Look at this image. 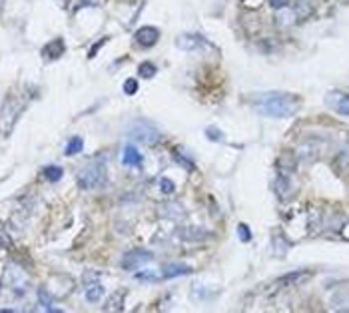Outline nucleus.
<instances>
[{"label":"nucleus","instance_id":"obj_1","mask_svg":"<svg viewBox=\"0 0 349 313\" xmlns=\"http://www.w3.org/2000/svg\"><path fill=\"white\" fill-rule=\"evenodd\" d=\"M299 108H301V98L295 94L269 92V94H260L256 98V110L262 116H269V118H289Z\"/></svg>","mask_w":349,"mask_h":313},{"label":"nucleus","instance_id":"obj_2","mask_svg":"<svg viewBox=\"0 0 349 313\" xmlns=\"http://www.w3.org/2000/svg\"><path fill=\"white\" fill-rule=\"evenodd\" d=\"M106 160L104 156H100L78 172V186L82 190H98L106 184Z\"/></svg>","mask_w":349,"mask_h":313},{"label":"nucleus","instance_id":"obj_3","mask_svg":"<svg viewBox=\"0 0 349 313\" xmlns=\"http://www.w3.org/2000/svg\"><path fill=\"white\" fill-rule=\"evenodd\" d=\"M128 138L130 140H136V142H144V144H150V146H154V144H158L160 142V132L152 126V124H148V122H142V120H138V122H134V124H130V128H128Z\"/></svg>","mask_w":349,"mask_h":313},{"label":"nucleus","instance_id":"obj_4","mask_svg":"<svg viewBox=\"0 0 349 313\" xmlns=\"http://www.w3.org/2000/svg\"><path fill=\"white\" fill-rule=\"evenodd\" d=\"M176 44H178L182 50H188V52L200 50V48H210V44L206 42V38L200 36V34H196V32H186V34L178 36V38H176Z\"/></svg>","mask_w":349,"mask_h":313},{"label":"nucleus","instance_id":"obj_5","mask_svg":"<svg viewBox=\"0 0 349 313\" xmlns=\"http://www.w3.org/2000/svg\"><path fill=\"white\" fill-rule=\"evenodd\" d=\"M178 235L184 239V241H190V243H202V241H208L212 237V234L200 226H186V228H180L178 230Z\"/></svg>","mask_w":349,"mask_h":313},{"label":"nucleus","instance_id":"obj_6","mask_svg":"<svg viewBox=\"0 0 349 313\" xmlns=\"http://www.w3.org/2000/svg\"><path fill=\"white\" fill-rule=\"evenodd\" d=\"M152 259H154V257H152V253H150V251H144V249H134V251L126 253V257H124L122 265H124L126 269H138V267H142L144 263H148V261H152Z\"/></svg>","mask_w":349,"mask_h":313},{"label":"nucleus","instance_id":"obj_7","mask_svg":"<svg viewBox=\"0 0 349 313\" xmlns=\"http://www.w3.org/2000/svg\"><path fill=\"white\" fill-rule=\"evenodd\" d=\"M325 104H327L331 110L339 112L341 116H347V114H349V100H347V94H343V92H329V94L325 96Z\"/></svg>","mask_w":349,"mask_h":313},{"label":"nucleus","instance_id":"obj_8","mask_svg":"<svg viewBox=\"0 0 349 313\" xmlns=\"http://www.w3.org/2000/svg\"><path fill=\"white\" fill-rule=\"evenodd\" d=\"M158 40H160V30L154 26H144L136 32V42L144 48H152Z\"/></svg>","mask_w":349,"mask_h":313},{"label":"nucleus","instance_id":"obj_9","mask_svg":"<svg viewBox=\"0 0 349 313\" xmlns=\"http://www.w3.org/2000/svg\"><path fill=\"white\" fill-rule=\"evenodd\" d=\"M158 214L162 218H168V220H174V222H180L186 218V212L182 210L180 204H162L158 208Z\"/></svg>","mask_w":349,"mask_h":313},{"label":"nucleus","instance_id":"obj_10","mask_svg":"<svg viewBox=\"0 0 349 313\" xmlns=\"http://www.w3.org/2000/svg\"><path fill=\"white\" fill-rule=\"evenodd\" d=\"M62 54H64V40L62 38H56L44 46V58H48V60H58Z\"/></svg>","mask_w":349,"mask_h":313},{"label":"nucleus","instance_id":"obj_11","mask_svg":"<svg viewBox=\"0 0 349 313\" xmlns=\"http://www.w3.org/2000/svg\"><path fill=\"white\" fill-rule=\"evenodd\" d=\"M192 273V267L186 263H170L164 267V277L172 279V277H180V275H188Z\"/></svg>","mask_w":349,"mask_h":313},{"label":"nucleus","instance_id":"obj_12","mask_svg":"<svg viewBox=\"0 0 349 313\" xmlns=\"http://www.w3.org/2000/svg\"><path fill=\"white\" fill-rule=\"evenodd\" d=\"M122 160H124V164H126V166H140V164H142V154L136 150V146L128 144V146L124 148V156H122Z\"/></svg>","mask_w":349,"mask_h":313},{"label":"nucleus","instance_id":"obj_13","mask_svg":"<svg viewBox=\"0 0 349 313\" xmlns=\"http://www.w3.org/2000/svg\"><path fill=\"white\" fill-rule=\"evenodd\" d=\"M84 295H86V299L90 301V303H98L100 299H102V295H104V287L100 285V283H88L86 281V287H84Z\"/></svg>","mask_w":349,"mask_h":313},{"label":"nucleus","instance_id":"obj_14","mask_svg":"<svg viewBox=\"0 0 349 313\" xmlns=\"http://www.w3.org/2000/svg\"><path fill=\"white\" fill-rule=\"evenodd\" d=\"M309 275H311L309 271H305V273H303V271H293V273H289V275L279 277V279H277V283H281V285H295V283L305 281Z\"/></svg>","mask_w":349,"mask_h":313},{"label":"nucleus","instance_id":"obj_15","mask_svg":"<svg viewBox=\"0 0 349 313\" xmlns=\"http://www.w3.org/2000/svg\"><path fill=\"white\" fill-rule=\"evenodd\" d=\"M313 10V0H295V14L297 18L309 16Z\"/></svg>","mask_w":349,"mask_h":313},{"label":"nucleus","instance_id":"obj_16","mask_svg":"<svg viewBox=\"0 0 349 313\" xmlns=\"http://www.w3.org/2000/svg\"><path fill=\"white\" fill-rule=\"evenodd\" d=\"M275 192H277V196L283 200V198H287V194H289V180H287V174H279L277 178H275Z\"/></svg>","mask_w":349,"mask_h":313},{"label":"nucleus","instance_id":"obj_17","mask_svg":"<svg viewBox=\"0 0 349 313\" xmlns=\"http://www.w3.org/2000/svg\"><path fill=\"white\" fill-rule=\"evenodd\" d=\"M156 72H158V68H156V64H152V62H144V64H140V68H138V74H140L144 80L154 78Z\"/></svg>","mask_w":349,"mask_h":313},{"label":"nucleus","instance_id":"obj_18","mask_svg":"<svg viewBox=\"0 0 349 313\" xmlns=\"http://www.w3.org/2000/svg\"><path fill=\"white\" fill-rule=\"evenodd\" d=\"M82 148H84L82 138L74 136V138L68 142V146H66V156H76V154H80V152H82Z\"/></svg>","mask_w":349,"mask_h":313},{"label":"nucleus","instance_id":"obj_19","mask_svg":"<svg viewBox=\"0 0 349 313\" xmlns=\"http://www.w3.org/2000/svg\"><path fill=\"white\" fill-rule=\"evenodd\" d=\"M44 176H46V180H50V182H58V180L64 176V170H62L60 166H48V168L44 170Z\"/></svg>","mask_w":349,"mask_h":313},{"label":"nucleus","instance_id":"obj_20","mask_svg":"<svg viewBox=\"0 0 349 313\" xmlns=\"http://www.w3.org/2000/svg\"><path fill=\"white\" fill-rule=\"evenodd\" d=\"M38 299H40V305L42 307H46L48 311H56L52 305H54V299H52V295H48L46 293V289H38Z\"/></svg>","mask_w":349,"mask_h":313},{"label":"nucleus","instance_id":"obj_21","mask_svg":"<svg viewBox=\"0 0 349 313\" xmlns=\"http://www.w3.org/2000/svg\"><path fill=\"white\" fill-rule=\"evenodd\" d=\"M124 297H126V291H124V289L116 291V293H114V297H110V303H114V305H110L108 309H116V311H118V309H122V299H124Z\"/></svg>","mask_w":349,"mask_h":313},{"label":"nucleus","instance_id":"obj_22","mask_svg":"<svg viewBox=\"0 0 349 313\" xmlns=\"http://www.w3.org/2000/svg\"><path fill=\"white\" fill-rule=\"evenodd\" d=\"M160 192L162 194H174V192H176V184L170 182L168 178H162L160 180Z\"/></svg>","mask_w":349,"mask_h":313},{"label":"nucleus","instance_id":"obj_23","mask_svg":"<svg viewBox=\"0 0 349 313\" xmlns=\"http://www.w3.org/2000/svg\"><path fill=\"white\" fill-rule=\"evenodd\" d=\"M238 235H240V239H242L244 243H248V241L252 239V232H250V228H248L246 224H240V226H238Z\"/></svg>","mask_w":349,"mask_h":313},{"label":"nucleus","instance_id":"obj_24","mask_svg":"<svg viewBox=\"0 0 349 313\" xmlns=\"http://www.w3.org/2000/svg\"><path fill=\"white\" fill-rule=\"evenodd\" d=\"M124 92H126L128 96H134V94L138 92V82H136L134 78H128V80L124 82Z\"/></svg>","mask_w":349,"mask_h":313},{"label":"nucleus","instance_id":"obj_25","mask_svg":"<svg viewBox=\"0 0 349 313\" xmlns=\"http://www.w3.org/2000/svg\"><path fill=\"white\" fill-rule=\"evenodd\" d=\"M136 279H140V281H158V273H156V271H144V273H136Z\"/></svg>","mask_w":349,"mask_h":313},{"label":"nucleus","instance_id":"obj_26","mask_svg":"<svg viewBox=\"0 0 349 313\" xmlns=\"http://www.w3.org/2000/svg\"><path fill=\"white\" fill-rule=\"evenodd\" d=\"M206 136H208L210 140H214V142H220V140L224 138V136H222V134H220L216 128H208V130H206Z\"/></svg>","mask_w":349,"mask_h":313},{"label":"nucleus","instance_id":"obj_27","mask_svg":"<svg viewBox=\"0 0 349 313\" xmlns=\"http://www.w3.org/2000/svg\"><path fill=\"white\" fill-rule=\"evenodd\" d=\"M287 2H289V0H269V6L271 8H283V6H287Z\"/></svg>","mask_w":349,"mask_h":313},{"label":"nucleus","instance_id":"obj_28","mask_svg":"<svg viewBox=\"0 0 349 313\" xmlns=\"http://www.w3.org/2000/svg\"><path fill=\"white\" fill-rule=\"evenodd\" d=\"M0 245H2V247H10V239H8V235L4 232H0Z\"/></svg>","mask_w":349,"mask_h":313},{"label":"nucleus","instance_id":"obj_29","mask_svg":"<svg viewBox=\"0 0 349 313\" xmlns=\"http://www.w3.org/2000/svg\"><path fill=\"white\" fill-rule=\"evenodd\" d=\"M104 42H106V38H102V40H100V42H98V44H94V46H92V48H94V50H92V52H90V54H88V56H90V58H92V56H94V52H98V48H100V46H102V44H104Z\"/></svg>","mask_w":349,"mask_h":313},{"label":"nucleus","instance_id":"obj_30","mask_svg":"<svg viewBox=\"0 0 349 313\" xmlns=\"http://www.w3.org/2000/svg\"><path fill=\"white\" fill-rule=\"evenodd\" d=\"M2 6H4V0H0V12H2Z\"/></svg>","mask_w":349,"mask_h":313}]
</instances>
